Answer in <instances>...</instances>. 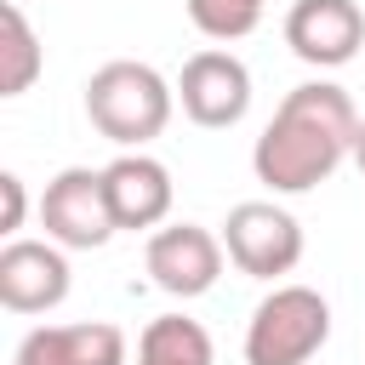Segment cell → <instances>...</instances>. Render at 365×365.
I'll return each mask as SVG.
<instances>
[{"label":"cell","mask_w":365,"mask_h":365,"mask_svg":"<svg viewBox=\"0 0 365 365\" xmlns=\"http://www.w3.org/2000/svg\"><path fill=\"white\" fill-rule=\"evenodd\" d=\"M11 365H125V331L108 319H80V325H34Z\"/></svg>","instance_id":"8fae6325"},{"label":"cell","mask_w":365,"mask_h":365,"mask_svg":"<svg viewBox=\"0 0 365 365\" xmlns=\"http://www.w3.org/2000/svg\"><path fill=\"white\" fill-rule=\"evenodd\" d=\"M103 182H108V205H114V222L120 228H160L171 217L177 188H171V171L154 154L131 148V154L108 160L103 165Z\"/></svg>","instance_id":"30bf717a"},{"label":"cell","mask_w":365,"mask_h":365,"mask_svg":"<svg viewBox=\"0 0 365 365\" xmlns=\"http://www.w3.org/2000/svg\"><path fill=\"white\" fill-rule=\"evenodd\" d=\"M354 165L365 171V120H359V137H354Z\"/></svg>","instance_id":"2e32d148"},{"label":"cell","mask_w":365,"mask_h":365,"mask_svg":"<svg viewBox=\"0 0 365 365\" xmlns=\"http://www.w3.org/2000/svg\"><path fill=\"white\" fill-rule=\"evenodd\" d=\"M0 200H6V211H0V234L17 240L23 211H29V200H23V177H17V171H0Z\"/></svg>","instance_id":"9a60e30c"},{"label":"cell","mask_w":365,"mask_h":365,"mask_svg":"<svg viewBox=\"0 0 365 365\" xmlns=\"http://www.w3.org/2000/svg\"><path fill=\"white\" fill-rule=\"evenodd\" d=\"M222 251L251 279H279L302 262V222L274 200H240L222 222Z\"/></svg>","instance_id":"5b68a950"},{"label":"cell","mask_w":365,"mask_h":365,"mask_svg":"<svg viewBox=\"0 0 365 365\" xmlns=\"http://www.w3.org/2000/svg\"><path fill=\"white\" fill-rule=\"evenodd\" d=\"M331 342V302L314 285H274L245 319V365H308Z\"/></svg>","instance_id":"3957f363"},{"label":"cell","mask_w":365,"mask_h":365,"mask_svg":"<svg viewBox=\"0 0 365 365\" xmlns=\"http://www.w3.org/2000/svg\"><path fill=\"white\" fill-rule=\"evenodd\" d=\"M68 297V257L51 240H6L0 245V302L11 314H51Z\"/></svg>","instance_id":"9c48e42d"},{"label":"cell","mask_w":365,"mask_h":365,"mask_svg":"<svg viewBox=\"0 0 365 365\" xmlns=\"http://www.w3.org/2000/svg\"><path fill=\"white\" fill-rule=\"evenodd\" d=\"M177 103H182V114H188L194 125L228 131V125H240L245 108H251V68H245L234 51L205 46V51H194V57L182 63V74H177Z\"/></svg>","instance_id":"8992f818"},{"label":"cell","mask_w":365,"mask_h":365,"mask_svg":"<svg viewBox=\"0 0 365 365\" xmlns=\"http://www.w3.org/2000/svg\"><path fill=\"white\" fill-rule=\"evenodd\" d=\"M40 222H46V240L63 245V251H97V245H108L120 234V222H114L103 171L63 165L46 182V194H40Z\"/></svg>","instance_id":"277c9868"},{"label":"cell","mask_w":365,"mask_h":365,"mask_svg":"<svg viewBox=\"0 0 365 365\" xmlns=\"http://www.w3.org/2000/svg\"><path fill=\"white\" fill-rule=\"evenodd\" d=\"M137 365H217L211 336L188 314H160L137 336Z\"/></svg>","instance_id":"7c38bea8"},{"label":"cell","mask_w":365,"mask_h":365,"mask_svg":"<svg viewBox=\"0 0 365 365\" xmlns=\"http://www.w3.org/2000/svg\"><path fill=\"white\" fill-rule=\"evenodd\" d=\"M171 108H177V86L160 68H148V63L114 57V63H103L86 80V120L108 143H120L125 154L154 143L171 125Z\"/></svg>","instance_id":"7a4b0ae2"},{"label":"cell","mask_w":365,"mask_h":365,"mask_svg":"<svg viewBox=\"0 0 365 365\" xmlns=\"http://www.w3.org/2000/svg\"><path fill=\"white\" fill-rule=\"evenodd\" d=\"M285 46L314 68H342L365 46V11L354 0H291Z\"/></svg>","instance_id":"ba28073f"},{"label":"cell","mask_w":365,"mask_h":365,"mask_svg":"<svg viewBox=\"0 0 365 365\" xmlns=\"http://www.w3.org/2000/svg\"><path fill=\"white\" fill-rule=\"evenodd\" d=\"M46 68V51H40V34L29 29L23 6L6 0L0 6V97H23Z\"/></svg>","instance_id":"4fadbf2b"},{"label":"cell","mask_w":365,"mask_h":365,"mask_svg":"<svg viewBox=\"0 0 365 365\" xmlns=\"http://www.w3.org/2000/svg\"><path fill=\"white\" fill-rule=\"evenodd\" d=\"M354 137H359L354 97L331 80H308V86H291L274 120L262 125L251 148V171L274 194H308L342 160H354Z\"/></svg>","instance_id":"6da1fadb"},{"label":"cell","mask_w":365,"mask_h":365,"mask_svg":"<svg viewBox=\"0 0 365 365\" xmlns=\"http://www.w3.org/2000/svg\"><path fill=\"white\" fill-rule=\"evenodd\" d=\"M182 6H188V23L205 40H245L262 23L268 0H182Z\"/></svg>","instance_id":"5bb4252c"},{"label":"cell","mask_w":365,"mask_h":365,"mask_svg":"<svg viewBox=\"0 0 365 365\" xmlns=\"http://www.w3.org/2000/svg\"><path fill=\"white\" fill-rule=\"evenodd\" d=\"M222 234L200 228V222H171V228H154L148 234V251H143V268L160 291L171 297H205L222 274Z\"/></svg>","instance_id":"52a82bcc"}]
</instances>
